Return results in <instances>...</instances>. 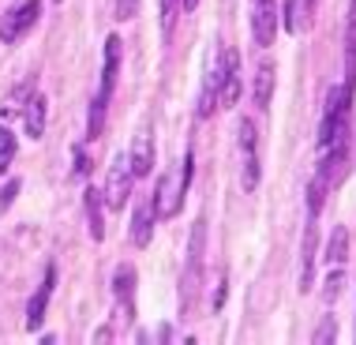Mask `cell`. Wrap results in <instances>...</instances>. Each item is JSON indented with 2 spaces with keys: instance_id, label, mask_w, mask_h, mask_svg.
Instances as JSON below:
<instances>
[{
  "instance_id": "obj_25",
  "label": "cell",
  "mask_w": 356,
  "mask_h": 345,
  "mask_svg": "<svg viewBox=\"0 0 356 345\" xmlns=\"http://www.w3.org/2000/svg\"><path fill=\"white\" fill-rule=\"evenodd\" d=\"M195 4L199 0H180V12H195Z\"/></svg>"
},
{
  "instance_id": "obj_20",
  "label": "cell",
  "mask_w": 356,
  "mask_h": 345,
  "mask_svg": "<svg viewBox=\"0 0 356 345\" xmlns=\"http://www.w3.org/2000/svg\"><path fill=\"white\" fill-rule=\"evenodd\" d=\"M12 158H15V136L8 128H0V172L12 166Z\"/></svg>"
},
{
  "instance_id": "obj_11",
  "label": "cell",
  "mask_w": 356,
  "mask_h": 345,
  "mask_svg": "<svg viewBox=\"0 0 356 345\" xmlns=\"http://www.w3.org/2000/svg\"><path fill=\"white\" fill-rule=\"evenodd\" d=\"M53 285H56V266H45L42 285H38V293L31 296V304H26V330H38V327H42L45 308H49V300H53Z\"/></svg>"
},
{
  "instance_id": "obj_19",
  "label": "cell",
  "mask_w": 356,
  "mask_h": 345,
  "mask_svg": "<svg viewBox=\"0 0 356 345\" xmlns=\"http://www.w3.org/2000/svg\"><path fill=\"white\" fill-rule=\"evenodd\" d=\"M345 259H349V233L341 225H334L330 241H326V266L330 271H345Z\"/></svg>"
},
{
  "instance_id": "obj_2",
  "label": "cell",
  "mask_w": 356,
  "mask_h": 345,
  "mask_svg": "<svg viewBox=\"0 0 356 345\" xmlns=\"http://www.w3.org/2000/svg\"><path fill=\"white\" fill-rule=\"evenodd\" d=\"M203 252H207V222L199 218L191 225V244H188V266L180 278V315H188L195 308V296L203 289Z\"/></svg>"
},
{
  "instance_id": "obj_15",
  "label": "cell",
  "mask_w": 356,
  "mask_h": 345,
  "mask_svg": "<svg viewBox=\"0 0 356 345\" xmlns=\"http://www.w3.org/2000/svg\"><path fill=\"white\" fill-rule=\"evenodd\" d=\"M23 124H26V136H31V139H42L45 136V98L38 90L23 105Z\"/></svg>"
},
{
  "instance_id": "obj_21",
  "label": "cell",
  "mask_w": 356,
  "mask_h": 345,
  "mask_svg": "<svg viewBox=\"0 0 356 345\" xmlns=\"http://www.w3.org/2000/svg\"><path fill=\"white\" fill-rule=\"evenodd\" d=\"M180 15V0H161V31L172 34V23Z\"/></svg>"
},
{
  "instance_id": "obj_3",
  "label": "cell",
  "mask_w": 356,
  "mask_h": 345,
  "mask_svg": "<svg viewBox=\"0 0 356 345\" xmlns=\"http://www.w3.org/2000/svg\"><path fill=\"white\" fill-rule=\"evenodd\" d=\"M188 180H191V154H184V161H177L165 177L158 180L154 188V199H158V218H172L184 203V191H188Z\"/></svg>"
},
{
  "instance_id": "obj_9",
  "label": "cell",
  "mask_w": 356,
  "mask_h": 345,
  "mask_svg": "<svg viewBox=\"0 0 356 345\" xmlns=\"http://www.w3.org/2000/svg\"><path fill=\"white\" fill-rule=\"evenodd\" d=\"M113 293H117V304H120V323H131L136 315V266L131 263H120L113 271Z\"/></svg>"
},
{
  "instance_id": "obj_12",
  "label": "cell",
  "mask_w": 356,
  "mask_h": 345,
  "mask_svg": "<svg viewBox=\"0 0 356 345\" xmlns=\"http://www.w3.org/2000/svg\"><path fill=\"white\" fill-rule=\"evenodd\" d=\"M315 218L319 214H307V225H304V244H300V293H307L315 285Z\"/></svg>"
},
{
  "instance_id": "obj_17",
  "label": "cell",
  "mask_w": 356,
  "mask_h": 345,
  "mask_svg": "<svg viewBox=\"0 0 356 345\" xmlns=\"http://www.w3.org/2000/svg\"><path fill=\"white\" fill-rule=\"evenodd\" d=\"M83 207H86V229H90V236H94V241H102V236H105V225H102L105 199H102V191L98 188H86L83 191Z\"/></svg>"
},
{
  "instance_id": "obj_4",
  "label": "cell",
  "mask_w": 356,
  "mask_h": 345,
  "mask_svg": "<svg viewBox=\"0 0 356 345\" xmlns=\"http://www.w3.org/2000/svg\"><path fill=\"white\" fill-rule=\"evenodd\" d=\"M218 68V109H233L240 102V86H244V75H240V53L233 45H221V53L214 56Z\"/></svg>"
},
{
  "instance_id": "obj_8",
  "label": "cell",
  "mask_w": 356,
  "mask_h": 345,
  "mask_svg": "<svg viewBox=\"0 0 356 345\" xmlns=\"http://www.w3.org/2000/svg\"><path fill=\"white\" fill-rule=\"evenodd\" d=\"M277 0H252V38L259 49L274 45V34H277Z\"/></svg>"
},
{
  "instance_id": "obj_6",
  "label": "cell",
  "mask_w": 356,
  "mask_h": 345,
  "mask_svg": "<svg viewBox=\"0 0 356 345\" xmlns=\"http://www.w3.org/2000/svg\"><path fill=\"white\" fill-rule=\"evenodd\" d=\"M240 136V180H244V191H255L259 188V131H255V120L244 117L236 128Z\"/></svg>"
},
{
  "instance_id": "obj_18",
  "label": "cell",
  "mask_w": 356,
  "mask_h": 345,
  "mask_svg": "<svg viewBox=\"0 0 356 345\" xmlns=\"http://www.w3.org/2000/svg\"><path fill=\"white\" fill-rule=\"evenodd\" d=\"M345 86L356 90V0H349V34H345Z\"/></svg>"
},
{
  "instance_id": "obj_24",
  "label": "cell",
  "mask_w": 356,
  "mask_h": 345,
  "mask_svg": "<svg viewBox=\"0 0 356 345\" xmlns=\"http://www.w3.org/2000/svg\"><path fill=\"white\" fill-rule=\"evenodd\" d=\"M15 191H19V180H12L4 191H0V214H4L8 207H12V199H15Z\"/></svg>"
},
{
  "instance_id": "obj_16",
  "label": "cell",
  "mask_w": 356,
  "mask_h": 345,
  "mask_svg": "<svg viewBox=\"0 0 356 345\" xmlns=\"http://www.w3.org/2000/svg\"><path fill=\"white\" fill-rule=\"evenodd\" d=\"M252 98H255V109L259 113L270 109V98H274V64L270 61H263L255 68V94H252Z\"/></svg>"
},
{
  "instance_id": "obj_13",
  "label": "cell",
  "mask_w": 356,
  "mask_h": 345,
  "mask_svg": "<svg viewBox=\"0 0 356 345\" xmlns=\"http://www.w3.org/2000/svg\"><path fill=\"white\" fill-rule=\"evenodd\" d=\"M315 4H319V0H285V31L289 34H304L307 26H312Z\"/></svg>"
},
{
  "instance_id": "obj_7",
  "label": "cell",
  "mask_w": 356,
  "mask_h": 345,
  "mask_svg": "<svg viewBox=\"0 0 356 345\" xmlns=\"http://www.w3.org/2000/svg\"><path fill=\"white\" fill-rule=\"evenodd\" d=\"M38 15H42V0H23V4H15L12 12L0 19V42L15 45L19 38H23L38 23Z\"/></svg>"
},
{
  "instance_id": "obj_14",
  "label": "cell",
  "mask_w": 356,
  "mask_h": 345,
  "mask_svg": "<svg viewBox=\"0 0 356 345\" xmlns=\"http://www.w3.org/2000/svg\"><path fill=\"white\" fill-rule=\"evenodd\" d=\"M131 169H136V177H150L154 172V136L147 128L136 136V143H131Z\"/></svg>"
},
{
  "instance_id": "obj_22",
  "label": "cell",
  "mask_w": 356,
  "mask_h": 345,
  "mask_svg": "<svg viewBox=\"0 0 356 345\" xmlns=\"http://www.w3.org/2000/svg\"><path fill=\"white\" fill-rule=\"evenodd\" d=\"M334 338H338V323H334V319H323V323H319V330L312 334V342H315V345H326V342H334Z\"/></svg>"
},
{
  "instance_id": "obj_1",
  "label": "cell",
  "mask_w": 356,
  "mask_h": 345,
  "mask_svg": "<svg viewBox=\"0 0 356 345\" xmlns=\"http://www.w3.org/2000/svg\"><path fill=\"white\" fill-rule=\"evenodd\" d=\"M117 75H120V38L113 34L105 42V68H102V86L90 102V117H86V139H98L105 131V113H109V102H113V86H117Z\"/></svg>"
},
{
  "instance_id": "obj_5",
  "label": "cell",
  "mask_w": 356,
  "mask_h": 345,
  "mask_svg": "<svg viewBox=\"0 0 356 345\" xmlns=\"http://www.w3.org/2000/svg\"><path fill=\"white\" fill-rule=\"evenodd\" d=\"M131 184H136V169H131V158L128 154H117L109 166V177H105V207L109 210H124V203L131 199Z\"/></svg>"
},
{
  "instance_id": "obj_23",
  "label": "cell",
  "mask_w": 356,
  "mask_h": 345,
  "mask_svg": "<svg viewBox=\"0 0 356 345\" xmlns=\"http://www.w3.org/2000/svg\"><path fill=\"white\" fill-rule=\"evenodd\" d=\"M139 4H143V0H117V19H120V23L136 19L139 15Z\"/></svg>"
},
{
  "instance_id": "obj_10",
  "label": "cell",
  "mask_w": 356,
  "mask_h": 345,
  "mask_svg": "<svg viewBox=\"0 0 356 345\" xmlns=\"http://www.w3.org/2000/svg\"><path fill=\"white\" fill-rule=\"evenodd\" d=\"M154 225H158V199H154V191H150V195L139 199L136 218H131V244L147 248L154 241Z\"/></svg>"
}]
</instances>
